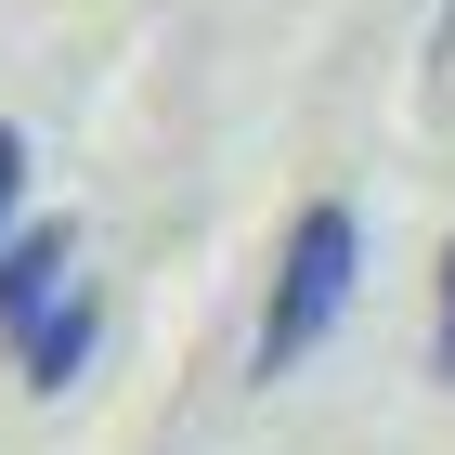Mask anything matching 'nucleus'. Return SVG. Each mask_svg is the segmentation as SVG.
Masks as SVG:
<instances>
[{
	"mask_svg": "<svg viewBox=\"0 0 455 455\" xmlns=\"http://www.w3.org/2000/svg\"><path fill=\"white\" fill-rule=\"evenodd\" d=\"M351 274H364V221H351L339 196H313V209L286 221V247H274V286H260V339H247V364H260V378H299V351L339 339Z\"/></svg>",
	"mask_w": 455,
	"mask_h": 455,
	"instance_id": "f257e3e1",
	"label": "nucleus"
},
{
	"mask_svg": "<svg viewBox=\"0 0 455 455\" xmlns=\"http://www.w3.org/2000/svg\"><path fill=\"white\" fill-rule=\"evenodd\" d=\"M78 286H92L78 274V221H13V235H0V351L27 339L39 313H66Z\"/></svg>",
	"mask_w": 455,
	"mask_h": 455,
	"instance_id": "f03ea898",
	"label": "nucleus"
},
{
	"mask_svg": "<svg viewBox=\"0 0 455 455\" xmlns=\"http://www.w3.org/2000/svg\"><path fill=\"white\" fill-rule=\"evenodd\" d=\"M92 351H105V299L78 286L66 313H39L27 339H13V378H27L39 403H52V390H78V378H92Z\"/></svg>",
	"mask_w": 455,
	"mask_h": 455,
	"instance_id": "7ed1b4c3",
	"label": "nucleus"
},
{
	"mask_svg": "<svg viewBox=\"0 0 455 455\" xmlns=\"http://www.w3.org/2000/svg\"><path fill=\"white\" fill-rule=\"evenodd\" d=\"M429 378L455 390V235H443V286H429Z\"/></svg>",
	"mask_w": 455,
	"mask_h": 455,
	"instance_id": "20e7f679",
	"label": "nucleus"
},
{
	"mask_svg": "<svg viewBox=\"0 0 455 455\" xmlns=\"http://www.w3.org/2000/svg\"><path fill=\"white\" fill-rule=\"evenodd\" d=\"M13 221H27V131L0 117V235H13Z\"/></svg>",
	"mask_w": 455,
	"mask_h": 455,
	"instance_id": "39448f33",
	"label": "nucleus"
}]
</instances>
